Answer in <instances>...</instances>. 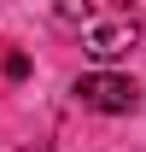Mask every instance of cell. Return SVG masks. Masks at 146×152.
<instances>
[{
    "label": "cell",
    "mask_w": 146,
    "mask_h": 152,
    "mask_svg": "<svg viewBox=\"0 0 146 152\" xmlns=\"http://www.w3.org/2000/svg\"><path fill=\"white\" fill-rule=\"evenodd\" d=\"M76 105H88V111H105V117H128V111H140V88H134V76L123 70H88V76H76Z\"/></svg>",
    "instance_id": "obj_1"
},
{
    "label": "cell",
    "mask_w": 146,
    "mask_h": 152,
    "mask_svg": "<svg viewBox=\"0 0 146 152\" xmlns=\"http://www.w3.org/2000/svg\"><path fill=\"white\" fill-rule=\"evenodd\" d=\"M134 41H140V23L128 18V12H123V18H105V23L93 18L88 29H82V53H88L93 64H105V70H111V64H117Z\"/></svg>",
    "instance_id": "obj_2"
},
{
    "label": "cell",
    "mask_w": 146,
    "mask_h": 152,
    "mask_svg": "<svg viewBox=\"0 0 146 152\" xmlns=\"http://www.w3.org/2000/svg\"><path fill=\"white\" fill-rule=\"evenodd\" d=\"M53 18H58V23H70V29H76V23L88 29V23L99 18V0H58V12H53Z\"/></svg>",
    "instance_id": "obj_3"
},
{
    "label": "cell",
    "mask_w": 146,
    "mask_h": 152,
    "mask_svg": "<svg viewBox=\"0 0 146 152\" xmlns=\"http://www.w3.org/2000/svg\"><path fill=\"white\" fill-rule=\"evenodd\" d=\"M6 76H12V82H23V76H29V58L12 53V58H6Z\"/></svg>",
    "instance_id": "obj_4"
}]
</instances>
